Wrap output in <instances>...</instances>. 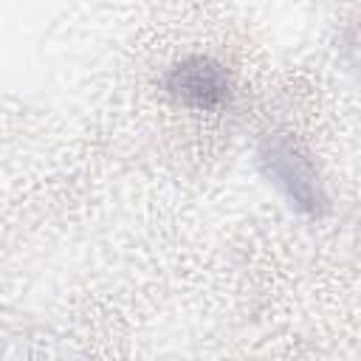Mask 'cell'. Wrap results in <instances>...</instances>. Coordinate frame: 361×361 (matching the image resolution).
Listing matches in <instances>:
<instances>
[{
  "label": "cell",
  "mask_w": 361,
  "mask_h": 361,
  "mask_svg": "<svg viewBox=\"0 0 361 361\" xmlns=\"http://www.w3.org/2000/svg\"><path fill=\"white\" fill-rule=\"evenodd\" d=\"M262 164H265L268 175L288 192L293 206H299L305 212H316L324 203L310 164L288 141H268L262 149Z\"/></svg>",
  "instance_id": "1"
},
{
  "label": "cell",
  "mask_w": 361,
  "mask_h": 361,
  "mask_svg": "<svg viewBox=\"0 0 361 361\" xmlns=\"http://www.w3.org/2000/svg\"><path fill=\"white\" fill-rule=\"evenodd\" d=\"M166 87L178 99H183L186 104H195V107H214L228 93V82H226V73L220 71V65H214L203 56L175 65L166 79Z\"/></svg>",
  "instance_id": "2"
}]
</instances>
